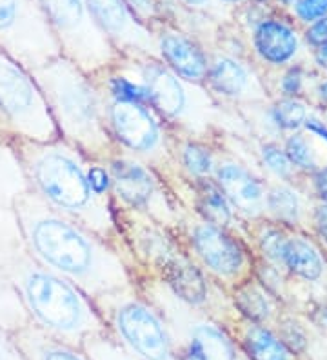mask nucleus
<instances>
[{"mask_svg":"<svg viewBox=\"0 0 327 360\" xmlns=\"http://www.w3.org/2000/svg\"><path fill=\"white\" fill-rule=\"evenodd\" d=\"M11 211L26 250L46 268L93 297H113L131 285L129 269L109 242L22 189Z\"/></svg>","mask_w":327,"mask_h":360,"instance_id":"f257e3e1","label":"nucleus"},{"mask_svg":"<svg viewBox=\"0 0 327 360\" xmlns=\"http://www.w3.org/2000/svg\"><path fill=\"white\" fill-rule=\"evenodd\" d=\"M13 155L26 189L68 219L111 244L118 237L108 198L93 191L87 176V157L60 136L49 142L11 141Z\"/></svg>","mask_w":327,"mask_h":360,"instance_id":"f03ea898","label":"nucleus"},{"mask_svg":"<svg viewBox=\"0 0 327 360\" xmlns=\"http://www.w3.org/2000/svg\"><path fill=\"white\" fill-rule=\"evenodd\" d=\"M46 98L62 141L87 158H108L113 151L105 105L89 75L65 57L31 71Z\"/></svg>","mask_w":327,"mask_h":360,"instance_id":"7ed1b4c3","label":"nucleus"},{"mask_svg":"<svg viewBox=\"0 0 327 360\" xmlns=\"http://www.w3.org/2000/svg\"><path fill=\"white\" fill-rule=\"evenodd\" d=\"M49 105L31 71L0 49V141L58 139Z\"/></svg>","mask_w":327,"mask_h":360,"instance_id":"20e7f679","label":"nucleus"},{"mask_svg":"<svg viewBox=\"0 0 327 360\" xmlns=\"http://www.w3.org/2000/svg\"><path fill=\"white\" fill-rule=\"evenodd\" d=\"M62 49L86 75H95L113 66L120 53L93 18L86 0H39Z\"/></svg>","mask_w":327,"mask_h":360,"instance_id":"39448f33","label":"nucleus"},{"mask_svg":"<svg viewBox=\"0 0 327 360\" xmlns=\"http://www.w3.org/2000/svg\"><path fill=\"white\" fill-rule=\"evenodd\" d=\"M139 75L148 102L171 122L180 124L196 135H204L214 122L217 105L198 84L174 75L158 58L148 57L140 62Z\"/></svg>","mask_w":327,"mask_h":360,"instance_id":"423d86ee","label":"nucleus"},{"mask_svg":"<svg viewBox=\"0 0 327 360\" xmlns=\"http://www.w3.org/2000/svg\"><path fill=\"white\" fill-rule=\"evenodd\" d=\"M0 49L30 71L62 57L39 0H0Z\"/></svg>","mask_w":327,"mask_h":360,"instance_id":"0eeeda50","label":"nucleus"},{"mask_svg":"<svg viewBox=\"0 0 327 360\" xmlns=\"http://www.w3.org/2000/svg\"><path fill=\"white\" fill-rule=\"evenodd\" d=\"M108 124L113 139L136 157L155 166L169 162V146L160 122L151 110L140 102L113 98L105 108Z\"/></svg>","mask_w":327,"mask_h":360,"instance_id":"6e6552de","label":"nucleus"},{"mask_svg":"<svg viewBox=\"0 0 327 360\" xmlns=\"http://www.w3.org/2000/svg\"><path fill=\"white\" fill-rule=\"evenodd\" d=\"M93 18L117 49L160 58L157 40L136 20L126 0H86Z\"/></svg>","mask_w":327,"mask_h":360,"instance_id":"1a4fd4ad","label":"nucleus"},{"mask_svg":"<svg viewBox=\"0 0 327 360\" xmlns=\"http://www.w3.org/2000/svg\"><path fill=\"white\" fill-rule=\"evenodd\" d=\"M117 328L142 359L171 360L169 340L157 315L139 300H126L117 306Z\"/></svg>","mask_w":327,"mask_h":360,"instance_id":"9d476101","label":"nucleus"},{"mask_svg":"<svg viewBox=\"0 0 327 360\" xmlns=\"http://www.w3.org/2000/svg\"><path fill=\"white\" fill-rule=\"evenodd\" d=\"M191 244L196 257L214 277L233 284L242 281L245 275L244 250L222 228L207 222L198 224L191 233Z\"/></svg>","mask_w":327,"mask_h":360,"instance_id":"9b49d317","label":"nucleus"},{"mask_svg":"<svg viewBox=\"0 0 327 360\" xmlns=\"http://www.w3.org/2000/svg\"><path fill=\"white\" fill-rule=\"evenodd\" d=\"M160 60L180 79L200 84L207 77V60L202 49L179 33H162L157 40Z\"/></svg>","mask_w":327,"mask_h":360,"instance_id":"f8f14e48","label":"nucleus"},{"mask_svg":"<svg viewBox=\"0 0 327 360\" xmlns=\"http://www.w3.org/2000/svg\"><path fill=\"white\" fill-rule=\"evenodd\" d=\"M214 93L229 101H255L260 97V86L253 73L231 57H218L207 68L205 77Z\"/></svg>","mask_w":327,"mask_h":360,"instance_id":"ddd939ff","label":"nucleus"},{"mask_svg":"<svg viewBox=\"0 0 327 360\" xmlns=\"http://www.w3.org/2000/svg\"><path fill=\"white\" fill-rule=\"evenodd\" d=\"M109 173L118 197L131 207H151L157 198V186L144 166L131 160L115 158L109 162Z\"/></svg>","mask_w":327,"mask_h":360,"instance_id":"4468645a","label":"nucleus"},{"mask_svg":"<svg viewBox=\"0 0 327 360\" xmlns=\"http://www.w3.org/2000/svg\"><path fill=\"white\" fill-rule=\"evenodd\" d=\"M218 188L235 207L245 213H257L266 202L262 184L238 164L226 162L217 169Z\"/></svg>","mask_w":327,"mask_h":360,"instance_id":"2eb2a0df","label":"nucleus"},{"mask_svg":"<svg viewBox=\"0 0 327 360\" xmlns=\"http://www.w3.org/2000/svg\"><path fill=\"white\" fill-rule=\"evenodd\" d=\"M160 281L173 291L180 300L189 306H200L207 300V284L202 273L182 257L171 253L157 266Z\"/></svg>","mask_w":327,"mask_h":360,"instance_id":"dca6fc26","label":"nucleus"},{"mask_svg":"<svg viewBox=\"0 0 327 360\" xmlns=\"http://www.w3.org/2000/svg\"><path fill=\"white\" fill-rule=\"evenodd\" d=\"M253 42L258 55L271 64H286L298 49L297 33L278 20H264L258 24Z\"/></svg>","mask_w":327,"mask_h":360,"instance_id":"f3484780","label":"nucleus"},{"mask_svg":"<svg viewBox=\"0 0 327 360\" xmlns=\"http://www.w3.org/2000/svg\"><path fill=\"white\" fill-rule=\"evenodd\" d=\"M186 352L198 360H240L226 335L210 322L189 326V346Z\"/></svg>","mask_w":327,"mask_h":360,"instance_id":"a211bd4d","label":"nucleus"},{"mask_svg":"<svg viewBox=\"0 0 327 360\" xmlns=\"http://www.w3.org/2000/svg\"><path fill=\"white\" fill-rule=\"evenodd\" d=\"M282 260L293 273H297L307 281H316L322 275L323 264L319 251L304 238H289L286 242Z\"/></svg>","mask_w":327,"mask_h":360,"instance_id":"6ab92c4d","label":"nucleus"},{"mask_svg":"<svg viewBox=\"0 0 327 360\" xmlns=\"http://www.w3.org/2000/svg\"><path fill=\"white\" fill-rule=\"evenodd\" d=\"M244 346L253 360H289L283 342L260 326H249L245 330Z\"/></svg>","mask_w":327,"mask_h":360,"instance_id":"aec40b11","label":"nucleus"},{"mask_svg":"<svg viewBox=\"0 0 327 360\" xmlns=\"http://www.w3.org/2000/svg\"><path fill=\"white\" fill-rule=\"evenodd\" d=\"M196 195H198V211L205 222L217 228H226L231 220V210L227 206V198L222 193V189L204 180Z\"/></svg>","mask_w":327,"mask_h":360,"instance_id":"412c9836","label":"nucleus"},{"mask_svg":"<svg viewBox=\"0 0 327 360\" xmlns=\"http://www.w3.org/2000/svg\"><path fill=\"white\" fill-rule=\"evenodd\" d=\"M235 302L240 311L249 316V319H253V321H264L269 315L267 299L251 284L240 285L238 290L235 291Z\"/></svg>","mask_w":327,"mask_h":360,"instance_id":"4be33fe9","label":"nucleus"},{"mask_svg":"<svg viewBox=\"0 0 327 360\" xmlns=\"http://www.w3.org/2000/svg\"><path fill=\"white\" fill-rule=\"evenodd\" d=\"M267 207H269L275 215H278L280 219L293 220L298 217V197L297 193H293L291 189L288 188H273L267 193L266 197Z\"/></svg>","mask_w":327,"mask_h":360,"instance_id":"5701e85b","label":"nucleus"},{"mask_svg":"<svg viewBox=\"0 0 327 360\" xmlns=\"http://www.w3.org/2000/svg\"><path fill=\"white\" fill-rule=\"evenodd\" d=\"M273 117H275V122L280 128L297 129L307 120V111H305V105L302 102L288 98V101L276 104V108L273 110Z\"/></svg>","mask_w":327,"mask_h":360,"instance_id":"b1692460","label":"nucleus"},{"mask_svg":"<svg viewBox=\"0 0 327 360\" xmlns=\"http://www.w3.org/2000/svg\"><path fill=\"white\" fill-rule=\"evenodd\" d=\"M182 162L189 172L198 176H204L213 169V157L210 150L196 142H188L182 148Z\"/></svg>","mask_w":327,"mask_h":360,"instance_id":"393cba45","label":"nucleus"},{"mask_svg":"<svg viewBox=\"0 0 327 360\" xmlns=\"http://www.w3.org/2000/svg\"><path fill=\"white\" fill-rule=\"evenodd\" d=\"M109 91L117 101L140 102V104L148 102V95H146V89L142 88V84H135L126 77H113L109 80Z\"/></svg>","mask_w":327,"mask_h":360,"instance_id":"a878e982","label":"nucleus"},{"mask_svg":"<svg viewBox=\"0 0 327 360\" xmlns=\"http://www.w3.org/2000/svg\"><path fill=\"white\" fill-rule=\"evenodd\" d=\"M286 155L289 157L293 166L304 167V169H311L314 166L313 153H311V148L307 144L304 136L293 135L288 139V144H286Z\"/></svg>","mask_w":327,"mask_h":360,"instance_id":"bb28decb","label":"nucleus"},{"mask_svg":"<svg viewBox=\"0 0 327 360\" xmlns=\"http://www.w3.org/2000/svg\"><path fill=\"white\" fill-rule=\"evenodd\" d=\"M262 157H264V162L267 164L271 172L276 173L278 176L291 175L293 164L283 150H280V148H276L273 144H267L262 148Z\"/></svg>","mask_w":327,"mask_h":360,"instance_id":"cd10ccee","label":"nucleus"},{"mask_svg":"<svg viewBox=\"0 0 327 360\" xmlns=\"http://www.w3.org/2000/svg\"><path fill=\"white\" fill-rule=\"evenodd\" d=\"M295 13L304 22H316L327 17V0H300L295 4Z\"/></svg>","mask_w":327,"mask_h":360,"instance_id":"c85d7f7f","label":"nucleus"},{"mask_svg":"<svg viewBox=\"0 0 327 360\" xmlns=\"http://www.w3.org/2000/svg\"><path fill=\"white\" fill-rule=\"evenodd\" d=\"M286 242L288 238L283 237L280 231H266V235L262 237L260 244H262V250L266 253L269 259H275V260H282L283 259V250H286Z\"/></svg>","mask_w":327,"mask_h":360,"instance_id":"c756f323","label":"nucleus"},{"mask_svg":"<svg viewBox=\"0 0 327 360\" xmlns=\"http://www.w3.org/2000/svg\"><path fill=\"white\" fill-rule=\"evenodd\" d=\"M87 176H89V184H91L93 191L96 195H101V197H105L108 193L109 186L113 184V180H111V173L102 166H91L87 167Z\"/></svg>","mask_w":327,"mask_h":360,"instance_id":"7c9ffc66","label":"nucleus"},{"mask_svg":"<svg viewBox=\"0 0 327 360\" xmlns=\"http://www.w3.org/2000/svg\"><path fill=\"white\" fill-rule=\"evenodd\" d=\"M305 39L309 40L313 46H320V48H322V46L327 42V17L316 20V22L307 30Z\"/></svg>","mask_w":327,"mask_h":360,"instance_id":"2f4dec72","label":"nucleus"},{"mask_svg":"<svg viewBox=\"0 0 327 360\" xmlns=\"http://www.w3.org/2000/svg\"><path fill=\"white\" fill-rule=\"evenodd\" d=\"M40 360H82V359H80L79 355H75L73 352H70V349H65V347L51 346L44 349Z\"/></svg>","mask_w":327,"mask_h":360,"instance_id":"473e14b6","label":"nucleus"},{"mask_svg":"<svg viewBox=\"0 0 327 360\" xmlns=\"http://www.w3.org/2000/svg\"><path fill=\"white\" fill-rule=\"evenodd\" d=\"M300 84H302V77L298 71H291L282 82V89L286 95H297L300 91Z\"/></svg>","mask_w":327,"mask_h":360,"instance_id":"72a5a7b5","label":"nucleus"},{"mask_svg":"<svg viewBox=\"0 0 327 360\" xmlns=\"http://www.w3.org/2000/svg\"><path fill=\"white\" fill-rule=\"evenodd\" d=\"M314 222H316V228H319V233L327 240V204L320 206L314 213Z\"/></svg>","mask_w":327,"mask_h":360,"instance_id":"f704fd0d","label":"nucleus"},{"mask_svg":"<svg viewBox=\"0 0 327 360\" xmlns=\"http://www.w3.org/2000/svg\"><path fill=\"white\" fill-rule=\"evenodd\" d=\"M305 128L309 129V131L316 133L320 139H323V141L327 142V128L323 126V122H320V120L316 119H307L305 120Z\"/></svg>","mask_w":327,"mask_h":360,"instance_id":"c9c22d12","label":"nucleus"},{"mask_svg":"<svg viewBox=\"0 0 327 360\" xmlns=\"http://www.w3.org/2000/svg\"><path fill=\"white\" fill-rule=\"evenodd\" d=\"M314 182H316V189H319V195L322 197L323 202L327 204V167H326V169H322L319 175H316V180H314Z\"/></svg>","mask_w":327,"mask_h":360,"instance_id":"e433bc0d","label":"nucleus"},{"mask_svg":"<svg viewBox=\"0 0 327 360\" xmlns=\"http://www.w3.org/2000/svg\"><path fill=\"white\" fill-rule=\"evenodd\" d=\"M316 58H319V62L322 64V66L323 64H327V42L319 49V55H316Z\"/></svg>","mask_w":327,"mask_h":360,"instance_id":"4c0bfd02","label":"nucleus"},{"mask_svg":"<svg viewBox=\"0 0 327 360\" xmlns=\"http://www.w3.org/2000/svg\"><path fill=\"white\" fill-rule=\"evenodd\" d=\"M104 360H129V359H126V356H122V355H118V353H115V352H105L104 353Z\"/></svg>","mask_w":327,"mask_h":360,"instance_id":"58836bf2","label":"nucleus"},{"mask_svg":"<svg viewBox=\"0 0 327 360\" xmlns=\"http://www.w3.org/2000/svg\"><path fill=\"white\" fill-rule=\"evenodd\" d=\"M184 2H188L189 6H205V4H210V0H184Z\"/></svg>","mask_w":327,"mask_h":360,"instance_id":"ea45409f","label":"nucleus"},{"mask_svg":"<svg viewBox=\"0 0 327 360\" xmlns=\"http://www.w3.org/2000/svg\"><path fill=\"white\" fill-rule=\"evenodd\" d=\"M174 360H198V359H196V356H193L191 353L186 352L182 356H180V359H174Z\"/></svg>","mask_w":327,"mask_h":360,"instance_id":"a19ab883","label":"nucleus"},{"mask_svg":"<svg viewBox=\"0 0 327 360\" xmlns=\"http://www.w3.org/2000/svg\"><path fill=\"white\" fill-rule=\"evenodd\" d=\"M320 95H322L323 98H327V82H323L322 86H320Z\"/></svg>","mask_w":327,"mask_h":360,"instance_id":"79ce46f5","label":"nucleus"},{"mask_svg":"<svg viewBox=\"0 0 327 360\" xmlns=\"http://www.w3.org/2000/svg\"><path fill=\"white\" fill-rule=\"evenodd\" d=\"M226 2H240V0H226Z\"/></svg>","mask_w":327,"mask_h":360,"instance_id":"37998d69","label":"nucleus"}]
</instances>
